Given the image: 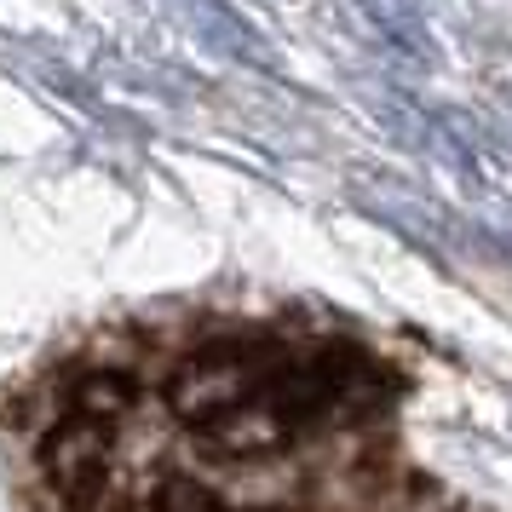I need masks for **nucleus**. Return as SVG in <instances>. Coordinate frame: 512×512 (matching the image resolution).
Segmentation results:
<instances>
[{"label":"nucleus","mask_w":512,"mask_h":512,"mask_svg":"<svg viewBox=\"0 0 512 512\" xmlns=\"http://www.w3.org/2000/svg\"><path fill=\"white\" fill-rule=\"evenodd\" d=\"M294 369V351L271 340H219V346L185 357V369L167 386V409L185 426H208L236 403H254Z\"/></svg>","instance_id":"obj_1"},{"label":"nucleus","mask_w":512,"mask_h":512,"mask_svg":"<svg viewBox=\"0 0 512 512\" xmlns=\"http://www.w3.org/2000/svg\"><path fill=\"white\" fill-rule=\"evenodd\" d=\"M110 455H116V426L64 415L47 438H41L35 466H41V484H47L64 507H93L104 478H110Z\"/></svg>","instance_id":"obj_2"},{"label":"nucleus","mask_w":512,"mask_h":512,"mask_svg":"<svg viewBox=\"0 0 512 512\" xmlns=\"http://www.w3.org/2000/svg\"><path fill=\"white\" fill-rule=\"evenodd\" d=\"M196 438L208 449H219V455H231V461H271L282 443L294 438V426L282 420V409L271 397H254V403H236L219 420L196 426Z\"/></svg>","instance_id":"obj_3"},{"label":"nucleus","mask_w":512,"mask_h":512,"mask_svg":"<svg viewBox=\"0 0 512 512\" xmlns=\"http://www.w3.org/2000/svg\"><path fill=\"white\" fill-rule=\"evenodd\" d=\"M133 380L116 369H93V374H81L75 380V392H70V415L81 420H104V426H116L127 409H133Z\"/></svg>","instance_id":"obj_4"},{"label":"nucleus","mask_w":512,"mask_h":512,"mask_svg":"<svg viewBox=\"0 0 512 512\" xmlns=\"http://www.w3.org/2000/svg\"><path fill=\"white\" fill-rule=\"evenodd\" d=\"M144 512H225V501H219L208 484H196V478H167V484L144 501Z\"/></svg>","instance_id":"obj_5"}]
</instances>
